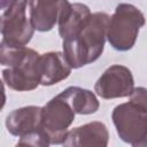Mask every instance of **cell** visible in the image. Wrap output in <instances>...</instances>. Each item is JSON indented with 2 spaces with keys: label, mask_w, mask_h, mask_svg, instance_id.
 Here are the masks:
<instances>
[{
  "label": "cell",
  "mask_w": 147,
  "mask_h": 147,
  "mask_svg": "<svg viewBox=\"0 0 147 147\" xmlns=\"http://www.w3.org/2000/svg\"><path fill=\"white\" fill-rule=\"evenodd\" d=\"M129 102L136 108L147 113V88L146 87H134L130 94Z\"/></svg>",
  "instance_id": "cell-14"
},
{
  "label": "cell",
  "mask_w": 147,
  "mask_h": 147,
  "mask_svg": "<svg viewBox=\"0 0 147 147\" xmlns=\"http://www.w3.org/2000/svg\"><path fill=\"white\" fill-rule=\"evenodd\" d=\"M62 98H64L76 114L79 115H90L98 111L100 107V102L96 95L86 88H82L78 86H70L60 93Z\"/></svg>",
  "instance_id": "cell-13"
},
{
  "label": "cell",
  "mask_w": 147,
  "mask_h": 147,
  "mask_svg": "<svg viewBox=\"0 0 147 147\" xmlns=\"http://www.w3.org/2000/svg\"><path fill=\"white\" fill-rule=\"evenodd\" d=\"M109 20L110 16L106 13H93L76 34L63 40V54L72 69L87 65L101 56Z\"/></svg>",
  "instance_id": "cell-1"
},
{
  "label": "cell",
  "mask_w": 147,
  "mask_h": 147,
  "mask_svg": "<svg viewBox=\"0 0 147 147\" xmlns=\"http://www.w3.org/2000/svg\"><path fill=\"white\" fill-rule=\"evenodd\" d=\"M71 65L61 52H47L40 54V85L52 86L71 74Z\"/></svg>",
  "instance_id": "cell-11"
},
{
  "label": "cell",
  "mask_w": 147,
  "mask_h": 147,
  "mask_svg": "<svg viewBox=\"0 0 147 147\" xmlns=\"http://www.w3.org/2000/svg\"><path fill=\"white\" fill-rule=\"evenodd\" d=\"M134 88L131 70L125 65L114 64L107 68L94 84V92L101 99L130 96Z\"/></svg>",
  "instance_id": "cell-7"
},
{
  "label": "cell",
  "mask_w": 147,
  "mask_h": 147,
  "mask_svg": "<svg viewBox=\"0 0 147 147\" xmlns=\"http://www.w3.org/2000/svg\"><path fill=\"white\" fill-rule=\"evenodd\" d=\"M145 23L146 18L140 9L131 3H119L109 20L107 40L116 51H130Z\"/></svg>",
  "instance_id": "cell-3"
},
{
  "label": "cell",
  "mask_w": 147,
  "mask_h": 147,
  "mask_svg": "<svg viewBox=\"0 0 147 147\" xmlns=\"http://www.w3.org/2000/svg\"><path fill=\"white\" fill-rule=\"evenodd\" d=\"M91 15L92 13L86 5L79 2L70 3L68 0H64L57 21L59 34L62 40L76 34L90 20Z\"/></svg>",
  "instance_id": "cell-10"
},
{
  "label": "cell",
  "mask_w": 147,
  "mask_h": 147,
  "mask_svg": "<svg viewBox=\"0 0 147 147\" xmlns=\"http://www.w3.org/2000/svg\"><path fill=\"white\" fill-rule=\"evenodd\" d=\"M6 127L11 136L18 138L44 130L41 125V107L26 106L14 109L6 117Z\"/></svg>",
  "instance_id": "cell-8"
},
{
  "label": "cell",
  "mask_w": 147,
  "mask_h": 147,
  "mask_svg": "<svg viewBox=\"0 0 147 147\" xmlns=\"http://www.w3.org/2000/svg\"><path fill=\"white\" fill-rule=\"evenodd\" d=\"M75 116L70 103L60 94L41 107V125L49 137L51 145H63Z\"/></svg>",
  "instance_id": "cell-6"
},
{
  "label": "cell",
  "mask_w": 147,
  "mask_h": 147,
  "mask_svg": "<svg viewBox=\"0 0 147 147\" xmlns=\"http://www.w3.org/2000/svg\"><path fill=\"white\" fill-rule=\"evenodd\" d=\"M111 119L124 142L134 147H147V113L125 102L114 108Z\"/></svg>",
  "instance_id": "cell-4"
},
{
  "label": "cell",
  "mask_w": 147,
  "mask_h": 147,
  "mask_svg": "<svg viewBox=\"0 0 147 147\" xmlns=\"http://www.w3.org/2000/svg\"><path fill=\"white\" fill-rule=\"evenodd\" d=\"M28 0H9L1 15L2 41L14 46H25L33 37L34 28L26 16Z\"/></svg>",
  "instance_id": "cell-5"
},
{
  "label": "cell",
  "mask_w": 147,
  "mask_h": 147,
  "mask_svg": "<svg viewBox=\"0 0 147 147\" xmlns=\"http://www.w3.org/2000/svg\"><path fill=\"white\" fill-rule=\"evenodd\" d=\"M1 65L5 84L18 92L36 90L40 85V54L25 46H14L1 40Z\"/></svg>",
  "instance_id": "cell-2"
},
{
  "label": "cell",
  "mask_w": 147,
  "mask_h": 147,
  "mask_svg": "<svg viewBox=\"0 0 147 147\" xmlns=\"http://www.w3.org/2000/svg\"><path fill=\"white\" fill-rule=\"evenodd\" d=\"M109 133L107 126L99 121H93L84 125L70 130L63 142L64 146L84 147V146H100L108 145Z\"/></svg>",
  "instance_id": "cell-9"
},
{
  "label": "cell",
  "mask_w": 147,
  "mask_h": 147,
  "mask_svg": "<svg viewBox=\"0 0 147 147\" xmlns=\"http://www.w3.org/2000/svg\"><path fill=\"white\" fill-rule=\"evenodd\" d=\"M64 0H29L30 20L40 32L51 31L59 21Z\"/></svg>",
  "instance_id": "cell-12"
}]
</instances>
